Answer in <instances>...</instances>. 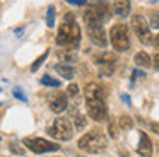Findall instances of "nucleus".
Wrapping results in <instances>:
<instances>
[{"mask_svg": "<svg viewBox=\"0 0 159 157\" xmlns=\"http://www.w3.org/2000/svg\"><path fill=\"white\" fill-rule=\"evenodd\" d=\"M57 44L63 50H77L80 44V27L74 20L72 14H67L63 24L57 33Z\"/></svg>", "mask_w": 159, "mask_h": 157, "instance_id": "1", "label": "nucleus"}, {"mask_svg": "<svg viewBox=\"0 0 159 157\" xmlns=\"http://www.w3.org/2000/svg\"><path fill=\"white\" fill-rule=\"evenodd\" d=\"M106 143H108V140H106V137H104V133L101 132L99 128H94V130H91L89 133L80 137L79 149L86 150V152H89V154H98V152L106 149Z\"/></svg>", "mask_w": 159, "mask_h": 157, "instance_id": "2", "label": "nucleus"}, {"mask_svg": "<svg viewBox=\"0 0 159 157\" xmlns=\"http://www.w3.org/2000/svg\"><path fill=\"white\" fill-rule=\"evenodd\" d=\"M82 17H84V22L86 24H103L106 20H110L111 9L108 3H94L93 7L84 10Z\"/></svg>", "mask_w": 159, "mask_h": 157, "instance_id": "3", "label": "nucleus"}, {"mask_svg": "<svg viewBox=\"0 0 159 157\" xmlns=\"http://www.w3.org/2000/svg\"><path fill=\"white\" fill-rule=\"evenodd\" d=\"M110 41L113 44V48L120 53L127 51L130 48V39H128V31L127 26L123 24H115L113 27L110 29Z\"/></svg>", "mask_w": 159, "mask_h": 157, "instance_id": "4", "label": "nucleus"}, {"mask_svg": "<svg viewBox=\"0 0 159 157\" xmlns=\"http://www.w3.org/2000/svg\"><path fill=\"white\" fill-rule=\"evenodd\" d=\"M46 133L58 140H70L74 135V128L67 118H57L55 123L46 128Z\"/></svg>", "mask_w": 159, "mask_h": 157, "instance_id": "5", "label": "nucleus"}, {"mask_svg": "<svg viewBox=\"0 0 159 157\" xmlns=\"http://www.w3.org/2000/svg\"><path fill=\"white\" fill-rule=\"evenodd\" d=\"M132 29H134V33L137 34V38L140 39V43H144V44L154 43L151 29H149V24H147V20H145L144 16L135 14V16L132 17Z\"/></svg>", "mask_w": 159, "mask_h": 157, "instance_id": "6", "label": "nucleus"}, {"mask_svg": "<svg viewBox=\"0 0 159 157\" xmlns=\"http://www.w3.org/2000/svg\"><path fill=\"white\" fill-rule=\"evenodd\" d=\"M24 143L31 152L34 154H45V152H55V150L60 149L58 143H53L50 140L39 138V137H33V138H24Z\"/></svg>", "mask_w": 159, "mask_h": 157, "instance_id": "7", "label": "nucleus"}, {"mask_svg": "<svg viewBox=\"0 0 159 157\" xmlns=\"http://www.w3.org/2000/svg\"><path fill=\"white\" fill-rule=\"evenodd\" d=\"M86 106H87V113L94 121L99 123L108 119V108L103 99H86Z\"/></svg>", "mask_w": 159, "mask_h": 157, "instance_id": "8", "label": "nucleus"}, {"mask_svg": "<svg viewBox=\"0 0 159 157\" xmlns=\"http://www.w3.org/2000/svg\"><path fill=\"white\" fill-rule=\"evenodd\" d=\"M87 26V36L93 41L96 46L99 48H106L108 46V38L106 33H104L103 24H86Z\"/></svg>", "mask_w": 159, "mask_h": 157, "instance_id": "9", "label": "nucleus"}, {"mask_svg": "<svg viewBox=\"0 0 159 157\" xmlns=\"http://www.w3.org/2000/svg\"><path fill=\"white\" fill-rule=\"evenodd\" d=\"M50 102V109H52L53 113H62L63 109L67 108V94H63V92H53L52 96H50L48 99Z\"/></svg>", "mask_w": 159, "mask_h": 157, "instance_id": "10", "label": "nucleus"}, {"mask_svg": "<svg viewBox=\"0 0 159 157\" xmlns=\"http://www.w3.org/2000/svg\"><path fill=\"white\" fill-rule=\"evenodd\" d=\"M139 137H140V142H139V147H137L139 155L151 157L152 155V142H151V138L145 135V132H140V135H139Z\"/></svg>", "mask_w": 159, "mask_h": 157, "instance_id": "11", "label": "nucleus"}, {"mask_svg": "<svg viewBox=\"0 0 159 157\" xmlns=\"http://www.w3.org/2000/svg\"><path fill=\"white\" fill-rule=\"evenodd\" d=\"M84 94H86V99H103L104 97V91L99 84L96 82H89L84 87Z\"/></svg>", "mask_w": 159, "mask_h": 157, "instance_id": "12", "label": "nucleus"}, {"mask_svg": "<svg viewBox=\"0 0 159 157\" xmlns=\"http://www.w3.org/2000/svg\"><path fill=\"white\" fill-rule=\"evenodd\" d=\"M115 61H116V55L110 53V51H103V53L94 56V63H96L98 67H99V65H115Z\"/></svg>", "mask_w": 159, "mask_h": 157, "instance_id": "13", "label": "nucleus"}, {"mask_svg": "<svg viewBox=\"0 0 159 157\" xmlns=\"http://www.w3.org/2000/svg\"><path fill=\"white\" fill-rule=\"evenodd\" d=\"M113 7L118 17H127L130 14V0H115Z\"/></svg>", "mask_w": 159, "mask_h": 157, "instance_id": "14", "label": "nucleus"}, {"mask_svg": "<svg viewBox=\"0 0 159 157\" xmlns=\"http://www.w3.org/2000/svg\"><path fill=\"white\" fill-rule=\"evenodd\" d=\"M55 70L58 72V74L62 75L63 78H67V80L74 78V75H75V70H74V67H70V65H65V63H57V65H55Z\"/></svg>", "mask_w": 159, "mask_h": 157, "instance_id": "15", "label": "nucleus"}, {"mask_svg": "<svg viewBox=\"0 0 159 157\" xmlns=\"http://www.w3.org/2000/svg\"><path fill=\"white\" fill-rule=\"evenodd\" d=\"M134 61H135L137 67H144V68H147V67H151V65H152V58L149 56L145 51H139V53L135 55Z\"/></svg>", "mask_w": 159, "mask_h": 157, "instance_id": "16", "label": "nucleus"}, {"mask_svg": "<svg viewBox=\"0 0 159 157\" xmlns=\"http://www.w3.org/2000/svg\"><path fill=\"white\" fill-rule=\"evenodd\" d=\"M46 26L48 27L55 26V7L53 5H50L48 10H46Z\"/></svg>", "mask_w": 159, "mask_h": 157, "instance_id": "17", "label": "nucleus"}, {"mask_svg": "<svg viewBox=\"0 0 159 157\" xmlns=\"http://www.w3.org/2000/svg\"><path fill=\"white\" fill-rule=\"evenodd\" d=\"M115 65H99V77H111Z\"/></svg>", "mask_w": 159, "mask_h": 157, "instance_id": "18", "label": "nucleus"}, {"mask_svg": "<svg viewBox=\"0 0 159 157\" xmlns=\"http://www.w3.org/2000/svg\"><path fill=\"white\" fill-rule=\"evenodd\" d=\"M118 125H120L121 130H130L132 126H134V121H132L130 116H121V118L118 119Z\"/></svg>", "mask_w": 159, "mask_h": 157, "instance_id": "19", "label": "nucleus"}, {"mask_svg": "<svg viewBox=\"0 0 159 157\" xmlns=\"http://www.w3.org/2000/svg\"><path fill=\"white\" fill-rule=\"evenodd\" d=\"M9 150L16 155H24V147H21L17 142H11L9 143Z\"/></svg>", "mask_w": 159, "mask_h": 157, "instance_id": "20", "label": "nucleus"}, {"mask_svg": "<svg viewBox=\"0 0 159 157\" xmlns=\"http://www.w3.org/2000/svg\"><path fill=\"white\" fill-rule=\"evenodd\" d=\"M149 24H151V27H156V29H159V12L152 10V12L149 14Z\"/></svg>", "mask_w": 159, "mask_h": 157, "instance_id": "21", "label": "nucleus"}, {"mask_svg": "<svg viewBox=\"0 0 159 157\" xmlns=\"http://www.w3.org/2000/svg\"><path fill=\"white\" fill-rule=\"evenodd\" d=\"M41 84L43 85H50V87H60V80L52 78V77H48V75H45V77L41 78Z\"/></svg>", "mask_w": 159, "mask_h": 157, "instance_id": "22", "label": "nucleus"}, {"mask_svg": "<svg viewBox=\"0 0 159 157\" xmlns=\"http://www.w3.org/2000/svg\"><path fill=\"white\" fill-rule=\"evenodd\" d=\"M74 126H75V130H82L84 126H86V116L77 114L75 119H74Z\"/></svg>", "mask_w": 159, "mask_h": 157, "instance_id": "23", "label": "nucleus"}, {"mask_svg": "<svg viewBox=\"0 0 159 157\" xmlns=\"http://www.w3.org/2000/svg\"><path fill=\"white\" fill-rule=\"evenodd\" d=\"M46 56H48V51H45V53H43L41 56H39L38 60H36L34 63L31 65V72H36V70H38V68L41 67V63H43V61H45V58H46Z\"/></svg>", "mask_w": 159, "mask_h": 157, "instance_id": "24", "label": "nucleus"}, {"mask_svg": "<svg viewBox=\"0 0 159 157\" xmlns=\"http://www.w3.org/2000/svg\"><path fill=\"white\" fill-rule=\"evenodd\" d=\"M58 58H60V60L74 61V60H75V55H74V53H67V51H58Z\"/></svg>", "mask_w": 159, "mask_h": 157, "instance_id": "25", "label": "nucleus"}, {"mask_svg": "<svg viewBox=\"0 0 159 157\" xmlns=\"http://www.w3.org/2000/svg\"><path fill=\"white\" fill-rule=\"evenodd\" d=\"M12 92H14V96L19 99V101H22V102H28V97H26V94H24V92H21V91H19V87L12 89Z\"/></svg>", "mask_w": 159, "mask_h": 157, "instance_id": "26", "label": "nucleus"}, {"mask_svg": "<svg viewBox=\"0 0 159 157\" xmlns=\"http://www.w3.org/2000/svg\"><path fill=\"white\" fill-rule=\"evenodd\" d=\"M79 94V87H77V84H70L69 87H67V96H77Z\"/></svg>", "mask_w": 159, "mask_h": 157, "instance_id": "27", "label": "nucleus"}, {"mask_svg": "<svg viewBox=\"0 0 159 157\" xmlns=\"http://www.w3.org/2000/svg\"><path fill=\"white\" fill-rule=\"evenodd\" d=\"M144 77H145L144 72H140V70H134V72H132V84H134L135 78H144Z\"/></svg>", "mask_w": 159, "mask_h": 157, "instance_id": "28", "label": "nucleus"}, {"mask_svg": "<svg viewBox=\"0 0 159 157\" xmlns=\"http://www.w3.org/2000/svg\"><path fill=\"white\" fill-rule=\"evenodd\" d=\"M152 67L159 72V53H156L154 56H152Z\"/></svg>", "mask_w": 159, "mask_h": 157, "instance_id": "29", "label": "nucleus"}, {"mask_svg": "<svg viewBox=\"0 0 159 157\" xmlns=\"http://www.w3.org/2000/svg\"><path fill=\"white\" fill-rule=\"evenodd\" d=\"M65 2L72 3V5H86L87 0H65Z\"/></svg>", "mask_w": 159, "mask_h": 157, "instance_id": "30", "label": "nucleus"}, {"mask_svg": "<svg viewBox=\"0 0 159 157\" xmlns=\"http://www.w3.org/2000/svg\"><path fill=\"white\" fill-rule=\"evenodd\" d=\"M110 135L116 138V130H115V121H110Z\"/></svg>", "mask_w": 159, "mask_h": 157, "instance_id": "31", "label": "nucleus"}, {"mask_svg": "<svg viewBox=\"0 0 159 157\" xmlns=\"http://www.w3.org/2000/svg\"><path fill=\"white\" fill-rule=\"evenodd\" d=\"M149 126H151V128H152V132H156V133H159V125H157V123H154V121H151V123H149Z\"/></svg>", "mask_w": 159, "mask_h": 157, "instance_id": "32", "label": "nucleus"}, {"mask_svg": "<svg viewBox=\"0 0 159 157\" xmlns=\"http://www.w3.org/2000/svg\"><path fill=\"white\" fill-rule=\"evenodd\" d=\"M121 101H123V102H125V104H128V106H130V104H132V102H130V97H128V96H127V94H121Z\"/></svg>", "mask_w": 159, "mask_h": 157, "instance_id": "33", "label": "nucleus"}, {"mask_svg": "<svg viewBox=\"0 0 159 157\" xmlns=\"http://www.w3.org/2000/svg\"><path fill=\"white\" fill-rule=\"evenodd\" d=\"M154 44H156V48H159V34H156V38H154Z\"/></svg>", "mask_w": 159, "mask_h": 157, "instance_id": "34", "label": "nucleus"}, {"mask_svg": "<svg viewBox=\"0 0 159 157\" xmlns=\"http://www.w3.org/2000/svg\"><path fill=\"white\" fill-rule=\"evenodd\" d=\"M89 2H93V3H106L108 0H89Z\"/></svg>", "mask_w": 159, "mask_h": 157, "instance_id": "35", "label": "nucleus"}, {"mask_svg": "<svg viewBox=\"0 0 159 157\" xmlns=\"http://www.w3.org/2000/svg\"><path fill=\"white\" fill-rule=\"evenodd\" d=\"M151 2H157V0H151Z\"/></svg>", "mask_w": 159, "mask_h": 157, "instance_id": "36", "label": "nucleus"}]
</instances>
